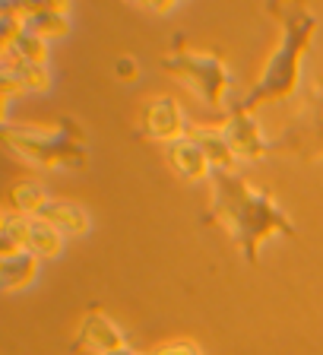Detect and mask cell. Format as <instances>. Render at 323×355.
<instances>
[{"label": "cell", "mask_w": 323, "mask_h": 355, "mask_svg": "<svg viewBox=\"0 0 323 355\" xmlns=\"http://www.w3.org/2000/svg\"><path fill=\"white\" fill-rule=\"evenodd\" d=\"M213 200L203 213V222H219L232 235V241L241 248L247 263H257V248L266 235L282 232L295 235V222L286 216V209L272 200L270 187H250L238 171L232 168H209Z\"/></svg>", "instance_id": "cell-1"}, {"label": "cell", "mask_w": 323, "mask_h": 355, "mask_svg": "<svg viewBox=\"0 0 323 355\" xmlns=\"http://www.w3.org/2000/svg\"><path fill=\"white\" fill-rule=\"evenodd\" d=\"M270 13H276L282 19V38L276 44V51L270 54L260 80L254 83L247 96L241 98V108H254L257 102L266 98H282L288 92H295L298 86V76H302V54L311 44L317 29V16L304 7H279V3H270Z\"/></svg>", "instance_id": "cell-2"}, {"label": "cell", "mask_w": 323, "mask_h": 355, "mask_svg": "<svg viewBox=\"0 0 323 355\" xmlns=\"http://www.w3.org/2000/svg\"><path fill=\"white\" fill-rule=\"evenodd\" d=\"M3 143L19 155L22 162L42 165H86V143L82 127L73 118H60L54 127H3Z\"/></svg>", "instance_id": "cell-3"}, {"label": "cell", "mask_w": 323, "mask_h": 355, "mask_svg": "<svg viewBox=\"0 0 323 355\" xmlns=\"http://www.w3.org/2000/svg\"><path fill=\"white\" fill-rule=\"evenodd\" d=\"M159 67L165 73H175L181 83H187L213 108H219L222 92L232 86V73H228L225 60L216 51H184V48H175L168 58H162Z\"/></svg>", "instance_id": "cell-4"}, {"label": "cell", "mask_w": 323, "mask_h": 355, "mask_svg": "<svg viewBox=\"0 0 323 355\" xmlns=\"http://www.w3.org/2000/svg\"><path fill=\"white\" fill-rule=\"evenodd\" d=\"M272 153H298L302 159L323 155V76L304 83L302 108L272 140Z\"/></svg>", "instance_id": "cell-5"}, {"label": "cell", "mask_w": 323, "mask_h": 355, "mask_svg": "<svg viewBox=\"0 0 323 355\" xmlns=\"http://www.w3.org/2000/svg\"><path fill=\"white\" fill-rule=\"evenodd\" d=\"M219 130L235 159H260V155L272 153V140H266L260 124L254 121V114L247 108H241L238 102L228 108V118Z\"/></svg>", "instance_id": "cell-6"}, {"label": "cell", "mask_w": 323, "mask_h": 355, "mask_svg": "<svg viewBox=\"0 0 323 355\" xmlns=\"http://www.w3.org/2000/svg\"><path fill=\"white\" fill-rule=\"evenodd\" d=\"M137 137L155 143H171L177 137H184V114L177 98L175 96L149 98L140 111V121H137Z\"/></svg>", "instance_id": "cell-7"}, {"label": "cell", "mask_w": 323, "mask_h": 355, "mask_svg": "<svg viewBox=\"0 0 323 355\" xmlns=\"http://www.w3.org/2000/svg\"><path fill=\"white\" fill-rule=\"evenodd\" d=\"M121 346H124V333L111 324L102 311L92 308L86 318H82L80 330H76V340L70 343V352L92 349V352L105 355V352H111V349H121Z\"/></svg>", "instance_id": "cell-8"}, {"label": "cell", "mask_w": 323, "mask_h": 355, "mask_svg": "<svg viewBox=\"0 0 323 355\" xmlns=\"http://www.w3.org/2000/svg\"><path fill=\"white\" fill-rule=\"evenodd\" d=\"M165 162H168V168L175 171L181 181H197V178L209 175V162H206L203 149H200L197 140L187 137V133L171 143H165Z\"/></svg>", "instance_id": "cell-9"}, {"label": "cell", "mask_w": 323, "mask_h": 355, "mask_svg": "<svg viewBox=\"0 0 323 355\" xmlns=\"http://www.w3.org/2000/svg\"><path fill=\"white\" fill-rule=\"evenodd\" d=\"M48 86L44 60H7L3 64V98L13 92H42Z\"/></svg>", "instance_id": "cell-10"}, {"label": "cell", "mask_w": 323, "mask_h": 355, "mask_svg": "<svg viewBox=\"0 0 323 355\" xmlns=\"http://www.w3.org/2000/svg\"><path fill=\"white\" fill-rule=\"evenodd\" d=\"M35 216L44 222H51L58 232H70V235H80V232L89 229L86 209L80 203H73V200H44Z\"/></svg>", "instance_id": "cell-11"}, {"label": "cell", "mask_w": 323, "mask_h": 355, "mask_svg": "<svg viewBox=\"0 0 323 355\" xmlns=\"http://www.w3.org/2000/svg\"><path fill=\"white\" fill-rule=\"evenodd\" d=\"M187 137H193V140H197V146L203 149L209 168H232V159H235V155H232V149H228L222 130H209V127H191V130H187Z\"/></svg>", "instance_id": "cell-12"}, {"label": "cell", "mask_w": 323, "mask_h": 355, "mask_svg": "<svg viewBox=\"0 0 323 355\" xmlns=\"http://www.w3.org/2000/svg\"><path fill=\"white\" fill-rule=\"evenodd\" d=\"M35 260L38 257L29 251L3 254V260H0V286H3V292H13V288L26 286L32 279V273H35Z\"/></svg>", "instance_id": "cell-13"}, {"label": "cell", "mask_w": 323, "mask_h": 355, "mask_svg": "<svg viewBox=\"0 0 323 355\" xmlns=\"http://www.w3.org/2000/svg\"><path fill=\"white\" fill-rule=\"evenodd\" d=\"M67 7H35L22 13V29L35 32V35H58V32H67Z\"/></svg>", "instance_id": "cell-14"}, {"label": "cell", "mask_w": 323, "mask_h": 355, "mask_svg": "<svg viewBox=\"0 0 323 355\" xmlns=\"http://www.w3.org/2000/svg\"><path fill=\"white\" fill-rule=\"evenodd\" d=\"M26 251L35 257H54L60 251V232L54 229L51 222L32 216L29 222V238H26Z\"/></svg>", "instance_id": "cell-15"}, {"label": "cell", "mask_w": 323, "mask_h": 355, "mask_svg": "<svg viewBox=\"0 0 323 355\" xmlns=\"http://www.w3.org/2000/svg\"><path fill=\"white\" fill-rule=\"evenodd\" d=\"M29 222H32V216L3 213V219H0V251H3V254L26 251V238H29Z\"/></svg>", "instance_id": "cell-16"}, {"label": "cell", "mask_w": 323, "mask_h": 355, "mask_svg": "<svg viewBox=\"0 0 323 355\" xmlns=\"http://www.w3.org/2000/svg\"><path fill=\"white\" fill-rule=\"evenodd\" d=\"M7 200H10V213H22V216H35L38 207L44 203V193H42V184L38 181H16L13 187L7 191Z\"/></svg>", "instance_id": "cell-17"}, {"label": "cell", "mask_w": 323, "mask_h": 355, "mask_svg": "<svg viewBox=\"0 0 323 355\" xmlns=\"http://www.w3.org/2000/svg\"><path fill=\"white\" fill-rule=\"evenodd\" d=\"M7 60H44V38L29 29H19L7 42Z\"/></svg>", "instance_id": "cell-18"}, {"label": "cell", "mask_w": 323, "mask_h": 355, "mask_svg": "<svg viewBox=\"0 0 323 355\" xmlns=\"http://www.w3.org/2000/svg\"><path fill=\"white\" fill-rule=\"evenodd\" d=\"M152 355H203V352H200V346L193 340H175V343L159 346Z\"/></svg>", "instance_id": "cell-19"}, {"label": "cell", "mask_w": 323, "mask_h": 355, "mask_svg": "<svg viewBox=\"0 0 323 355\" xmlns=\"http://www.w3.org/2000/svg\"><path fill=\"white\" fill-rule=\"evenodd\" d=\"M137 73V64H133L130 58H121L118 60V76H133Z\"/></svg>", "instance_id": "cell-20"}, {"label": "cell", "mask_w": 323, "mask_h": 355, "mask_svg": "<svg viewBox=\"0 0 323 355\" xmlns=\"http://www.w3.org/2000/svg\"><path fill=\"white\" fill-rule=\"evenodd\" d=\"M105 355H137L133 349H127V346H121V349H111V352H105Z\"/></svg>", "instance_id": "cell-21"}]
</instances>
